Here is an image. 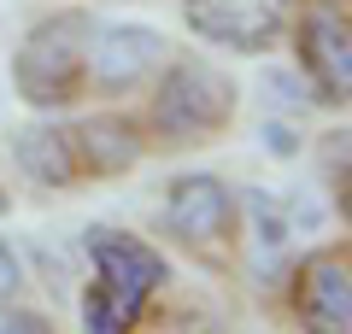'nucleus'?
<instances>
[{"label":"nucleus","instance_id":"obj_4","mask_svg":"<svg viewBox=\"0 0 352 334\" xmlns=\"http://www.w3.org/2000/svg\"><path fill=\"white\" fill-rule=\"evenodd\" d=\"M288 47H294L305 88L317 94V106L346 111L352 106V12H346V0H294Z\"/></svg>","mask_w":352,"mask_h":334},{"label":"nucleus","instance_id":"obj_13","mask_svg":"<svg viewBox=\"0 0 352 334\" xmlns=\"http://www.w3.org/2000/svg\"><path fill=\"white\" fill-rule=\"evenodd\" d=\"M264 100H270V111L276 106H288V111H317V94L305 88V76L300 71H264Z\"/></svg>","mask_w":352,"mask_h":334},{"label":"nucleus","instance_id":"obj_3","mask_svg":"<svg viewBox=\"0 0 352 334\" xmlns=\"http://www.w3.org/2000/svg\"><path fill=\"white\" fill-rule=\"evenodd\" d=\"M159 229L188 252V258L229 270L235 264V235H241V211H235V188L212 170H182L164 182L159 194Z\"/></svg>","mask_w":352,"mask_h":334},{"label":"nucleus","instance_id":"obj_5","mask_svg":"<svg viewBox=\"0 0 352 334\" xmlns=\"http://www.w3.org/2000/svg\"><path fill=\"white\" fill-rule=\"evenodd\" d=\"M276 293L300 334H352V247H346V235L300 252Z\"/></svg>","mask_w":352,"mask_h":334},{"label":"nucleus","instance_id":"obj_7","mask_svg":"<svg viewBox=\"0 0 352 334\" xmlns=\"http://www.w3.org/2000/svg\"><path fill=\"white\" fill-rule=\"evenodd\" d=\"M170 36L153 24H94V47H88V100H135L170 59Z\"/></svg>","mask_w":352,"mask_h":334},{"label":"nucleus","instance_id":"obj_1","mask_svg":"<svg viewBox=\"0 0 352 334\" xmlns=\"http://www.w3.org/2000/svg\"><path fill=\"white\" fill-rule=\"evenodd\" d=\"M241 111V82L206 53H170L164 71L141 88V129H147V153H188L212 147L229 135Z\"/></svg>","mask_w":352,"mask_h":334},{"label":"nucleus","instance_id":"obj_16","mask_svg":"<svg viewBox=\"0 0 352 334\" xmlns=\"http://www.w3.org/2000/svg\"><path fill=\"white\" fill-rule=\"evenodd\" d=\"M0 334H59V329H53L47 311H30L18 299V305H0Z\"/></svg>","mask_w":352,"mask_h":334},{"label":"nucleus","instance_id":"obj_2","mask_svg":"<svg viewBox=\"0 0 352 334\" xmlns=\"http://www.w3.org/2000/svg\"><path fill=\"white\" fill-rule=\"evenodd\" d=\"M88 47H94V12L59 6L36 18L12 47V94L30 111H71L88 100Z\"/></svg>","mask_w":352,"mask_h":334},{"label":"nucleus","instance_id":"obj_15","mask_svg":"<svg viewBox=\"0 0 352 334\" xmlns=\"http://www.w3.org/2000/svg\"><path fill=\"white\" fill-rule=\"evenodd\" d=\"M24 287H30V264H24V252H18L12 241L0 235V305H18Z\"/></svg>","mask_w":352,"mask_h":334},{"label":"nucleus","instance_id":"obj_10","mask_svg":"<svg viewBox=\"0 0 352 334\" xmlns=\"http://www.w3.org/2000/svg\"><path fill=\"white\" fill-rule=\"evenodd\" d=\"M12 164L24 182H36L41 194H71V188H82V176H76V153H71V135H65V124H53L47 111H41L36 124H18L12 129Z\"/></svg>","mask_w":352,"mask_h":334},{"label":"nucleus","instance_id":"obj_9","mask_svg":"<svg viewBox=\"0 0 352 334\" xmlns=\"http://www.w3.org/2000/svg\"><path fill=\"white\" fill-rule=\"evenodd\" d=\"M65 135H71L76 176H82V182H124V176L141 170V159H153L141 118H135V111H124L118 100H112V106H100V111L71 118Z\"/></svg>","mask_w":352,"mask_h":334},{"label":"nucleus","instance_id":"obj_14","mask_svg":"<svg viewBox=\"0 0 352 334\" xmlns=\"http://www.w3.org/2000/svg\"><path fill=\"white\" fill-rule=\"evenodd\" d=\"M258 147L270 153V159H300V153H305V135H300V124H294V118H264Z\"/></svg>","mask_w":352,"mask_h":334},{"label":"nucleus","instance_id":"obj_12","mask_svg":"<svg viewBox=\"0 0 352 334\" xmlns=\"http://www.w3.org/2000/svg\"><path fill=\"white\" fill-rule=\"evenodd\" d=\"M323 194L335 199V217L346 223V124H335L323 141Z\"/></svg>","mask_w":352,"mask_h":334},{"label":"nucleus","instance_id":"obj_8","mask_svg":"<svg viewBox=\"0 0 352 334\" xmlns=\"http://www.w3.org/2000/svg\"><path fill=\"white\" fill-rule=\"evenodd\" d=\"M82 252H88V276L106 287H118L135 305H153V299L170 287V258L153 247L135 229H118V223H88L82 229Z\"/></svg>","mask_w":352,"mask_h":334},{"label":"nucleus","instance_id":"obj_18","mask_svg":"<svg viewBox=\"0 0 352 334\" xmlns=\"http://www.w3.org/2000/svg\"><path fill=\"white\" fill-rule=\"evenodd\" d=\"M6 205H12V199H6V194H0V217H6Z\"/></svg>","mask_w":352,"mask_h":334},{"label":"nucleus","instance_id":"obj_17","mask_svg":"<svg viewBox=\"0 0 352 334\" xmlns=\"http://www.w3.org/2000/svg\"><path fill=\"white\" fill-rule=\"evenodd\" d=\"M194 334H235V329H223V322H206V329H194Z\"/></svg>","mask_w":352,"mask_h":334},{"label":"nucleus","instance_id":"obj_6","mask_svg":"<svg viewBox=\"0 0 352 334\" xmlns=\"http://www.w3.org/2000/svg\"><path fill=\"white\" fill-rule=\"evenodd\" d=\"M194 41L235 59H270L288 41L294 0H176Z\"/></svg>","mask_w":352,"mask_h":334},{"label":"nucleus","instance_id":"obj_11","mask_svg":"<svg viewBox=\"0 0 352 334\" xmlns=\"http://www.w3.org/2000/svg\"><path fill=\"white\" fill-rule=\"evenodd\" d=\"M76 317H82V334H135L141 317H147V305H135V299H124L118 287H106V282L88 276L82 293H76Z\"/></svg>","mask_w":352,"mask_h":334}]
</instances>
